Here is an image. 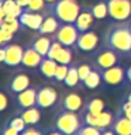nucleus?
I'll list each match as a JSON object with an SVG mask.
<instances>
[{"mask_svg": "<svg viewBox=\"0 0 131 135\" xmlns=\"http://www.w3.org/2000/svg\"><path fill=\"white\" fill-rule=\"evenodd\" d=\"M106 44L120 54H131V30L130 24H117L106 35Z\"/></svg>", "mask_w": 131, "mask_h": 135, "instance_id": "nucleus-1", "label": "nucleus"}, {"mask_svg": "<svg viewBox=\"0 0 131 135\" xmlns=\"http://www.w3.org/2000/svg\"><path fill=\"white\" fill-rule=\"evenodd\" d=\"M46 10L49 14L57 17L59 23L73 24L82 10V6L78 3V0H57L55 3L48 4Z\"/></svg>", "mask_w": 131, "mask_h": 135, "instance_id": "nucleus-2", "label": "nucleus"}, {"mask_svg": "<svg viewBox=\"0 0 131 135\" xmlns=\"http://www.w3.org/2000/svg\"><path fill=\"white\" fill-rule=\"evenodd\" d=\"M82 124H83L82 117L78 115L76 113L61 110V113L55 118L54 127L65 135H75L79 131L80 127H82Z\"/></svg>", "mask_w": 131, "mask_h": 135, "instance_id": "nucleus-3", "label": "nucleus"}, {"mask_svg": "<svg viewBox=\"0 0 131 135\" xmlns=\"http://www.w3.org/2000/svg\"><path fill=\"white\" fill-rule=\"evenodd\" d=\"M93 62H95L96 68L99 69H107L114 65H117L120 61V52H117L116 49L110 48V46H101V48L96 49L92 55Z\"/></svg>", "mask_w": 131, "mask_h": 135, "instance_id": "nucleus-4", "label": "nucleus"}, {"mask_svg": "<svg viewBox=\"0 0 131 135\" xmlns=\"http://www.w3.org/2000/svg\"><path fill=\"white\" fill-rule=\"evenodd\" d=\"M109 7V17L117 23H124L131 17L130 0H106Z\"/></svg>", "mask_w": 131, "mask_h": 135, "instance_id": "nucleus-5", "label": "nucleus"}, {"mask_svg": "<svg viewBox=\"0 0 131 135\" xmlns=\"http://www.w3.org/2000/svg\"><path fill=\"white\" fill-rule=\"evenodd\" d=\"M78 37H79V30L76 28L75 24L71 23H61L58 31L54 35V38L58 42H61L63 46H69V48L76 45Z\"/></svg>", "mask_w": 131, "mask_h": 135, "instance_id": "nucleus-6", "label": "nucleus"}, {"mask_svg": "<svg viewBox=\"0 0 131 135\" xmlns=\"http://www.w3.org/2000/svg\"><path fill=\"white\" fill-rule=\"evenodd\" d=\"M114 121V114L109 110H104L99 114H92V113H83L82 114V122L87 125L97 127L100 129H107L111 127Z\"/></svg>", "mask_w": 131, "mask_h": 135, "instance_id": "nucleus-7", "label": "nucleus"}, {"mask_svg": "<svg viewBox=\"0 0 131 135\" xmlns=\"http://www.w3.org/2000/svg\"><path fill=\"white\" fill-rule=\"evenodd\" d=\"M103 83L107 86H118L125 82V69L120 65H114L107 69H100Z\"/></svg>", "mask_w": 131, "mask_h": 135, "instance_id": "nucleus-8", "label": "nucleus"}, {"mask_svg": "<svg viewBox=\"0 0 131 135\" xmlns=\"http://www.w3.org/2000/svg\"><path fill=\"white\" fill-rule=\"evenodd\" d=\"M75 46L82 52H95L99 46V35L95 31H90V30L79 32Z\"/></svg>", "mask_w": 131, "mask_h": 135, "instance_id": "nucleus-9", "label": "nucleus"}, {"mask_svg": "<svg viewBox=\"0 0 131 135\" xmlns=\"http://www.w3.org/2000/svg\"><path fill=\"white\" fill-rule=\"evenodd\" d=\"M58 100V93L54 87L49 86H44L40 87L37 90V103L35 105L38 108L44 110V108H49L57 103Z\"/></svg>", "mask_w": 131, "mask_h": 135, "instance_id": "nucleus-10", "label": "nucleus"}, {"mask_svg": "<svg viewBox=\"0 0 131 135\" xmlns=\"http://www.w3.org/2000/svg\"><path fill=\"white\" fill-rule=\"evenodd\" d=\"M45 17L41 14V13H35V11H27L24 10L21 13V16L18 17L20 23L23 27H27L30 30H34V31H38L44 21Z\"/></svg>", "mask_w": 131, "mask_h": 135, "instance_id": "nucleus-11", "label": "nucleus"}, {"mask_svg": "<svg viewBox=\"0 0 131 135\" xmlns=\"http://www.w3.org/2000/svg\"><path fill=\"white\" fill-rule=\"evenodd\" d=\"M24 49L17 44H7L6 45V59H4V65L6 66H18L23 61Z\"/></svg>", "mask_w": 131, "mask_h": 135, "instance_id": "nucleus-12", "label": "nucleus"}, {"mask_svg": "<svg viewBox=\"0 0 131 135\" xmlns=\"http://www.w3.org/2000/svg\"><path fill=\"white\" fill-rule=\"evenodd\" d=\"M117 135H131V120L127 118L123 111L114 115V121L110 127Z\"/></svg>", "mask_w": 131, "mask_h": 135, "instance_id": "nucleus-13", "label": "nucleus"}, {"mask_svg": "<svg viewBox=\"0 0 131 135\" xmlns=\"http://www.w3.org/2000/svg\"><path fill=\"white\" fill-rule=\"evenodd\" d=\"M37 87H28L23 90L18 94H16V100L20 108H28L34 107L37 103Z\"/></svg>", "mask_w": 131, "mask_h": 135, "instance_id": "nucleus-14", "label": "nucleus"}, {"mask_svg": "<svg viewBox=\"0 0 131 135\" xmlns=\"http://www.w3.org/2000/svg\"><path fill=\"white\" fill-rule=\"evenodd\" d=\"M30 87V78L23 72L20 73H16L8 82V90H10L11 94H18L23 90Z\"/></svg>", "mask_w": 131, "mask_h": 135, "instance_id": "nucleus-15", "label": "nucleus"}, {"mask_svg": "<svg viewBox=\"0 0 131 135\" xmlns=\"http://www.w3.org/2000/svg\"><path fill=\"white\" fill-rule=\"evenodd\" d=\"M95 16H93L92 13V8L90 7H83L82 10H80L78 18L75 21V25L76 28L79 30V32H83V31H87V30H90L93 21H95Z\"/></svg>", "mask_w": 131, "mask_h": 135, "instance_id": "nucleus-16", "label": "nucleus"}, {"mask_svg": "<svg viewBox=\"0 0 131 135\" xmlns=\"http://www.w3.org/2000/svg\"><path fill=\"white\" fill-rule=\"evenodd\" d=\"M42 59H44V56L40 52H37L32 46H28V48L24 49L21 66L23 68H38L40 63L42 62Z\"/></svg>", "mask_w": 131, "mask_h": 135, "instance_id": "nucleus-17", "label": "nucleus"}, {"mask_svg": "<svg viewBox=\"0 0 131 135\" xmlns=\"http://www.w3.org/2000/svg\"><path fill=\"white\" fill-rule=\"evenodd\" d=\"M82 107H83V100L78 93H69L62 100V110H65V111L78 113Z\"/></svg>", "mask_w": 131, "mask_h": 135, "instance_id": "nucleus-18", "label": "nucleus"}, {"mask_svg": "<svg viewBox=\"0 0 131 135\" xmlns=\"http://www.w3.org/2000/svg\"><path fill=\"white\" fill-rule=\"evenodd\" d=\"M57 68H58V62L52 58H48V56H44L42 62L40 63L38 66V70L40 73L44 76L45 79L48 80H54V76H55V72H57Z\"/></svg>", "mask_w": 131, "mask_h": 135, "instance_id": "nucleus-19", "label": "nucleus"}, {"mask_svg": "<svg viewBox=\"0 0 131 135\" xmlns=\"http://www.w3.org/2000/svg\"><path fill=\"white\" fill-rule=\"evenodd\" d=\"M51 44H52V38L49 35H45V34H41L37 38H34V41L31 42V45L37 52H40L42 56H46L48 55V51L51 48Z\"/></svg>", "mask_w": 131, "mask_h": 135, "instance_id": "nucleus-20", "label": "nucleus"}, {"mask_svg": "<svg viewBox=\"0 0 131 135\" xmlns=\"http://www.w3.org/2000/svg\"><path fill=\"white\" fill-rule=\"evenodd\" d=\"M18 114L24 118L27 125H38V122L41 120V108H38L37 105L28 108H21Z\"/></svg>", "mask_w": 131, "mask_h": 135, "instance_id": "nucleus-21", "label": "nucleus"}, {"mask_svg": "<svg viewBox=\"0 0 131 135\" xmlns=\"http://www.w3.org/2000/svg\"><path fill=\"white\" fill-rule=\"evenodd\" d=\"M59 25H61V23H59V20L55 16H52V14L45 16V18H44V21H42L38 32L45 34V35H51V34H55L58 31Z\"/></svg>", "mask_w": 131, "mask_h": 135, "instance_id": "nucleus-22", "label": "nucleus"}, {"mask_svg": "<svg viewBox=\"0 0 131 135\" xmlns=\"http://www.w3.org/2000/svg\"><path fill=\"white\" fill-rule=\"evenodd\" d=\"M2 8H3L4 17H17L18 18L21 16V13L24 11V8L20 7L16 3V0H3Z\"/></svg>", "mask_w": 131, "mask_h": 135, "instance_id": "nucleus-23", "label": "nucleus"}, {"mask_svg": "<svg viewBox=\"0 0 131 135\" xmlns=\"http://www.w3.org/2000/svg\"><path fill=\"white\" fill-rule=\"evenodd\" d=\"M101 82H103V79H101L100 69H99V68H96V69L93 68V70L89 73V76L83 80L82 86H85L86 89H90V90H95V89L100 87Z\"/></svg>", "mask_w": 131, "mask_h": 135, "instance_id": "nucleus-24", "label": "nucleus"}, {"mask_svg": "<svg viewBox=\"0 0 131 135\" xmlns=\"http://www.w3.org/2000/svg\"><path fill=\"white\" fill-rule=\"evenodd\" d=\"M78 63H71L69 65V70H68V75L65 80H63V84L66 87H76L78 84H80V79H79V72H78Z\"/></svg>", "mask_w": 131, "mask_h": 135, "instance_id": "nucleus-25", "label": "nucleus"}, {"mask_svg": "<svg viewBox=\"0 0 131 135\" xmlns=\"http://www.w3.org/2000/svg\"><path fill=\"white\" fill-rule=\"evenodd\" d=\"M0 27H2L4 31H8V32L16 34V32L20 30L21 23H20V20L17 18V17H4L3 21L0 23Z\"/></svg>", "mask_w": 131, "mask_h": 135, "instance_id": "nucleus-26", "label": "nucleus"}, {"mask_svg": "<svg viewBox=\"0 0 131 135\" xmlns=\"http://www.w3.org/2000/svg\"><path fill=\"white\" fill-rule=\"evenodd\" d=\"M101 111H104V103H103V100H100V99H90L83 105V113L99 114Z\"/></svg>", "mask_w": 131, "mask_h": 135, "instance_id": "nucleus-27", "label": "nucleus"}, {"mask_svg": "<svg viewBox=\"0 0 131 135\" xmlns=\"http://www.w3.org/2000/svg\"><path fill=\"white\" fill-rule=\"evenodd\" d=\"M90 8H92V13L96 20H103L109 16V7H107V2L106 0H101V2L96 3Z\"/></svg>", "mask_w": 131, "mask_h": 135, "instance_id": "nucleus-28", "label": "nucleus"}, {"mask_svg": "<svg viewBox=\"0 0 131 135\" xmlns=\"http://www.w3.org/2000/svg\"><path fill=\"white\" fill-rule=\"evenodd\" d=\"M55 61L62 65H71L72 63V51L69 46H62V49L55 56Z\"/></svg>", "mask_w": 131, "mask_h": 135, "instance_id": "nucleus-29", "label": "nucleus"}, {"mask_svg": "<svg viewBox=\"0 0 131 135\" xmlns=\"http://www.w3.org/2000/svg\"><path fill=\"white\" fill-rule=\"evenodd\" d=\"M7 124L10 125V127H13V128H16L18 132H23V131L27 128V122L24 121V118L20 115V114H17V115H14L13 118H10V120L7 121Z\"/></svg>", "mask_w": 131, "mask_h": 135, "instance_id": "nucleus-30", "label": "nucleus"}, {"mask_svg": "<svg viewBox=\"0 0 131 135\" xmlns=\"http://www.w3.org/2000/svg\"><path fill=\"white\" fill-rule=\"evenodd\" d=\"M104 129H100L97 127L93 125H87V124H82V127L79 128V131L75 135H101Z\"/></svg>", "mask_w": 131, "mask_h": 135, "instance_id": "nucleus-31", "label": "nucleus"}, {"mask_svg": "<svg viewBox=\"0 0 131 135\" xmlns=\"http://www.w3.org/2000/svg\"><path fill=\"white\" fill-rule=\"evenodd\" d=\"M68 70H69V65H62V63H58L57 72H55V76H54V82L63 83V80H65L66 75H68Z\"/></svg>", "mask_w": 131, "mask_h": 135, "instance_id": "nucleus-32", "label": "nucleus"}, {"mask_svg": "<svg viewBox=\"0 0 131 135\" xmlns=\"http://www.w3.org/2000/svg\"><path fill=\"white\" fill-rule=\"evenodd\" d=\"M93 70V66L87 65V63H80L78 66V72H79V79H80V84L83 83V80L89 76V73Z\"/></svg>", "mask_w": 131, "mask_h": 135, "instance_id": "nucleus-33", "label": "nucleus"}, {"mask_svg": "<svg viewBox=\"0 0 131 135\" xmlns=\"http://www.w3.org/2000/svg\"><path fill=\"white\" fill-rule=\"evenodd\" d=\"M45 7V0H31V3H30V6L25 8L27 11H35L38 13L40 10Z\"/></svg>", "mask_w": 131, "mask_h": 135, "instance_id": "nucleus-34", "label": "nucleus"}, {"mask_svg": "<svg viewBox=\"0 0 131 135\" xmlns=\"http://www.w3.org/2000/svg\"><path fill=\"white\" fill-rule=\"evenodd\" d=\"M62 46H63V45L61 44V42H58L57 40L52 41V44H51V48H49V51H48V55H46V56L55 59V56L58 55V52L62 49Z\"/></svg>", "mask_w": 131, "mask_h": 135, "instance_id": "nucleus-35", "label": "nucleus"}, {"mask_svg": "<svg viewBox=\"0 0 131 135\" xmlns=\"http://www.w3.org/2000/svg\"><path fill=\"white\" fill-rule=\"evenodd\" d=\"M45 132L41 128H38L37 125H28L23 132H20V135H44Z\"/></svg>", "mask_w": 131, "mask_h": 135, "instance_id": "nucleus-36", "label": "nucleus"}, {"mask_svg": "<svg viewBox=\"0 0 131 135\" xmlns=\"http://www.w3.org/2000/svg\"><path fill=\"white\" fill-rule=\"evenodd\" d=\"M11 38H13V32L4 31V30L0 27V46H2V45H7L8 42L11 41Z\"/></svg>", "mask_w": 131, "mask_h": 135, "instance_id": "nucleus-37", "label": "nucleus"}, {"mask_svg": "<svg viewBox=\"0 0 131 135\" xmlns=\"http://www.w3.org/2000/svg\"><path fill=\"white\" fill-rule=\"evenodd\" d=\"M0 135H20V132H18L16 128H13V127H10V125L6 122V124H4V127L0 129Z\"/></svg>", "mask_w": 131, "mask_h": 135, "instance_id": "nucleus-38", "label": "nucleus"}, {"mask_svg": "<svg viewBox=\"0 0 131 135\" xmlns=\"http://www.w3.org/2000/svg\"><path fill=\"white\" fill-rule=\"evenodd\" d=\"M121 111H123V114H124L127 118H130V120H131V101H128L127 99L123 101V104H121Z\"/></svg>", "mask_w": 131, "mask_h": 135, "instance_id": "nucleus-39", "label": "nucleus"}, {"mask_svg": "<svg viewBox=\"0 0 131 135\" xmlns=\"http://www.w3.org/2000/svg\"><path fill=\"white\" fill-rule=\"evenodd\" d=\"M7 107H8V97L4 91L0 90V113H3Z\"/></svg>", "mask_w": 131, "mask_h": 135, "instance_id": "nucleus-40", "label": "nucleus"}, {"mask_svg": "<svg viewBox=\"0 0 131 135\" xmlns=\"http://www.w3.org/2000/svg\"><path fill=\"white\" fill-rule=\"evenodd\" d=\"M44 135H65V134H63V132H61L59 129H57V128L54 127V128H51V129H48V131H46V132H45Z\"/></svg>", "mask_w": 131, "mask_h": 135, "instance_id": "nucleus-41", "label": "nucleus"}, {"mask_svg": "<svg viewBox=\"0 0 131 135\" xmlns=\"http://www.w3.org/2000/svg\"><path fill=\"white\" fill-rule=\"evenodd\" d=\"M16 3L18 4L20 7H23L24 10L30 6V3H31V0H16Z\"/></svg>", "mask_w": 131, "mask_h": 135, "instance_id": "nucleus-42", "label": "nucleus"}, {"mask_svg": "<svg viewBox=\"0 0 131 135\" xmlns=\"http://www.w3.org/2000/svg\"><path fill=\"white\" fill-rule=\"evenodd\" d=\"M4 59H6V45L0 46V63H4Z\"/></svg>", "mask_w": 131, "mask_h": 135, "instance_id": "nucleus-43", "label": "nucleus"}, {"mask_svg": "<svg viewBox=\"0 0 131 135\" xmlns=\"http://www.w3.org/2000/svg\"><path fill=\"white\" fill-rule=\"evenodd\" d=\"M125 83H131V66L125 69Z\"/></svg>", "mask_w": 131, "mask_h": 135, "instance_id": "nucleus-44", "label": "nucleus"}, {"mask_svg": "<svg viewBox=\"0 0 131 135\" xmlns=\"http://www.w3.org/2000/svg\"><path fill=\"white\" fill-rule=\"evenodd\" d=\"M101 135H117V134L114 132L111 128H107V129H104L103 132H101Z\"/></svg>", "mask_w": 131, "mask_h": 135, "instance_id": "nucleus-45", "label": "nucleus"}, {"mask_svg": "<svg viewBox=\"0 0 131 135\" xmlns=\"http://www.w3.org/2000/svg\"><path fill=\"white\" fill-rule=\"evenodd\" d=\"M2 4H3V0H0V23L3 21L4 18V14H3V8H2Z\"/></svg>", "mask_w": 131, "mask_h": 135, "instance_id": "nucleus-46", "label": "nucleus"}, {"mask_svg": "<svg viewBox=\"0 0 131 135\" xmlns=\"http://www.w3.org/2000/svg\"><path fill=\"white\" fill-rule=\"evenodd\" d=\"M55 2H57V0H45V3H48V4H52Z\"/></svg>", "mask_w": 131, "mask_h": 135, "instance_id": "nucleus-47", "label": "nucleus"}, {"mask_svg": "<svg viewBox=\"0 0 131 135\" xmlns=\"http://www.w3.org/2000/svg\"><path fill=\"white\" fill-rule=\"evenodd\" d=\"M127 100H128V101H131V93H130L128 96H127Z\"/></svg>", "mask_w": 131, "mask_h": 135, "instance_id": "nucleus-48", "label": "nucleus"}, {"mask_svg": "<svg viewBox=\"0 0 131 135\" xmlns=\"http://www.w3.org/2000/svg\"><path fill=\"white\" fill-rule=\"evenodd\" d=\"M128 24H130V30H131V21H130V23H128Z\"/></svg>", "mask_w": 131, "mask_h": 135, "instance_id": "nucleus-49", "label": "nucleus"}]
</instances>
